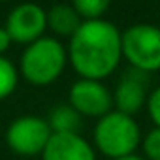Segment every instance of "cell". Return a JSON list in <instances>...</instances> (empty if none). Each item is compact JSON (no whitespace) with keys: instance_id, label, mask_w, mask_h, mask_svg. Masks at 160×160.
I'll list each match as a JSON object with an SVG mask.
<instances>
[{"instance_id":"6","label":"cell","mask_w":160,"mask_h":160,"mask_svg":"<svg viewBox=\"0 0 160 160\" xmlns=\"http://www.w3.org/2000/svg\"><path fill=\"white\" fill-rule=\"evenodd\" d=\"M68 104L81 115L100 119L113 108V92L96 79H77L70 87Z\"/></svg>"},{"instance_id":"16","label":"cell","mask_w":160,"mask_h":160,"mask_svg":"<svg viewBox=\"0 0 160 160\" xmlns=\"http://www.w3.org/2000/svg\"><path fill=\"white\" fill-rule=\"evenodd\" d=\"M10 45H12V38L8 34V30L4 27H0V57L10 49Z\"/></svg>"},{"instance_id":"14","label":"cell","mask_w":160,"mask_h":160,"mask_svg":"<svg viewBox=\"0 0 160 160\" xmlns=\"http://www.w3.org/2000/svg\"><path fill=\"white\" fill-rule=\"evenodd\" d=\"M141 149L149 160H160V128H152L141 139Z\"/></svg>"},{"instance_id":"15","label":"cell","mask_w":160,"mask_h":160,"mask_svg":"<svg viewBox=\"0 0 160 160\" xmlns=\"http://www.w3.org/2000/svg\"><path fill=\"white\" fill-rule=\"evenodd\" d=\"M147 113L154 124V128H160V87L152 89L147 98Z\"/></svg>"},{"instance_id":"11","label":"cell","mask_w":160,"mask_h":160,"mask_svg":"<svg viewBox=\"0 0 160 160\" xmlns=\"http://www.w3.org/2000/svg\"><path fill=\"white\" fill-rule=\"evenodd\" d=\"M81 119L83 117L70 104H58L49 111L47 124L53 134H79Z\"/></svg>"},{"instance_id":"2","label":"cell","mask_w":160,"mask_h":160,"mask_svg":"<svg viewBox=\"0 0 160 160\" xmlns=\"http://www.w3.org/2000/svg\"><path fill=\"white\" fill-rule=\"evenodd\" d=\"M68 62V49L53 36H43L27 45L19 58V72L30 85L47 87L62 75Z\"/></svg>"},{"instance_id":"5","label":"cell","mask_w":160,"mask_h":160,"mask_svg":"<svg viewBox=\"0 0 160 160\" xmlns=\"http://www.w3.org/2000/svg\"><path fill=\"white\" fill-rule=\"evenodd\" d=\"M53 132L47 124V119L36 115L17 117L6 130L8 147L21 156H36L42 154L47 147Z\"/></svg>"},{"instance_id":"8","label":"cell","mask_w":160,"mask_h":160,"mask_svg":"<svg viewBox=\"0 0 160 160\" xmlns=\"http://www.w3.org/2000/svg\"><path fill=\"white\" fill-rule=\"evenodd\" d=\"M149 92V73L128 68L117 81L113 92L115 109L126 115H134L147 104Z\"/></svg>"},{"instance_id":"3","label":"cell","mask_w":160,"mask_h":160,"mask_svg":"<svg viewBox=\"0 0 160 160\" xmlns=\"http://www.w3.org/2000/svg\"><path fill=\"white\" fill-rule=\"evenodd\" d=\"M94 147L108 158H122L136 154L141 143V132L132 115L111 109L108 115L100 117L92 130Z\"/></svg>"},{"instance_id":"17","label":"cell","mask_w":160,"mask_h":160,"mask_svg":"<svg viewBox=\"0 0 160 160\" xmlns=\"http://www.w3.org/2000/svg\"><path fill=\"white\" fill-rule=\"evenodd\" d=\"M115 160H145L143 156L139 154H128V156H122V158H115Z\"/></svg>"},{"instance_id":"9","label":"cell","mask_w":160,"mask_h":160,"mask_svg":"<svg viewBox=\"0 0 160 160\" xmlns=\"http://www.w3.org/2000/svg\"><path fill=\"white\" fill-rule=\"evenodd\" d=\"M42 160H96V151L79 134H53Z\"/></svg>"},{"instance_id":"1","label":"cell","mask_w":160,"mask_h":160,"mask_svg":"<svg viewBox=\"0 0 160 160\" xmlns=\"http://www.w3.org/2000/svg\"><path fill=\"white\" fill-rule=\"evenodd\" d=\"M121 58V30L111 21H83L70 38L68 60L79 79L102 81L117 70Z\"/></svg>"},{"instance_id":"13","label":"cell","mask_w":160,"mask_h":160,"mask_svg":"<svg viewBox=\"0 0 160 160\" xmlns=\"http://www.w3.org/2000/svg\"><path fill=\"white\" fill-rule=\"evenodd\" d=\"M72 6L81 21H98L109 10L108 0H75Z\"/></svg>"},{"instance_id":"12","label":"cell","mask_w":160,"mask_h":160,"mask_svg":"<svg viewBox=\"0 0 160 160\" xmlns=\"http://www.w3.org/2000/svg\"><path fill=\"white\" fill-rule=\"evenodd\" d=\"M17 83H19V72L15 64L6 57H0V100L13 94Z\"/></svg>"},{"instance_id":"4","label":"cell","mask_w":160,"mask_h":160,"mask_svg":"<svg viewBox=\"0 0 160 160\" xmlns=\"http://www.w3.org/2000/svg\"><path fill=\"white\" fill-rule=\"evenodd\" d=\"M122 57L130 68L152 73L160 70V27L138 23L121 32Z\"/></svg>"},{"instance_id":"7","label":"cell","mask_w":160,"mask_h":160,"mask_svg":"<svg viewBox=\"0 0 160 160\" xmlns=\"http://www.w3.org/2000/svg\"><path fill=\"white\" fill-rule=\"evenodd\" d=\"M4 28L8 30L12 42L27 47L43 38L47 30V12L32 2L19 4L10 12Z\"/></svg>"},{"instance_id":"10","label":"cell","mask_w":160,"mask_h":160,"mask_svg":"<svg viewBox=\"0 0 160 160\" xmlns=\"http://www.w3.org/2000/svg\"><path fill=\"white\" fill-rule=\"evenodd\" d=\"M81 23V17L77 15L72 4H55L47 10V28L55 36L72 38Z\"/></svg>"}]
</instances>
